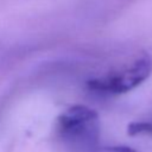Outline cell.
<instances>
[{
  "instance_id": "1",
  "label": "cell",
  "mask_w": 152,
  "mask_h": 152,
  "mask_svg": "<svg viewBox=\"0 0 152 152\" xmlns=\"http://www.w3.org/2000/svg\"><path fill=\"white\" fill-rule=\"evenodd\" d=\"M56 133L70 147H94L100 133L99 114L84 104L70 106L57 118Z\"/></svg>"
},
{
  "instance_id": "2",
  "label": "cell",
  "mask_w": 152,
  "mask_h": 152,
  "mask_svg": "<svg viewBox=\"0 0 152 152\" xmlns=\"http://www.w3.org/2000/svg\"><path fill=\"white\" fill-rule=\"evenodd\" d=\"M151 74L152 56L150 53H142L119 70L89 80L87 87L101 94L121 95L138 88L151 76Z\"/></svg>"
},
{
  "instance_id": "3",
  "label": "cell",
  "mask_w": 152,
  "mask_h": 152,
  "mask_svg": "<svg viewBox=\"0 0 152 152\" xmlns=\"http://www.w3.org/2000/svg\"><path fill=\"white\" fill-rule=\"evenodd\" d=\"M127 134L129 137L137 135H152V121L140 120V121H132L127 125Z\"/></svg>"
},
{
  "instance_id": "4",
  "label": "cell",
  "mask_w": 152,
  "mask_h": 152,
  "mask_svg": "<svg viewBox=\"0 0 152 152\" xmlns=\"http://www.w3.org/2000/svg\"><path fill=\"white\" fill-rule=\"evenodd\" d=\"M95 152H139V151L126 145H115V146H104L96 148Z\"/></svg>"
}]
</instances>
